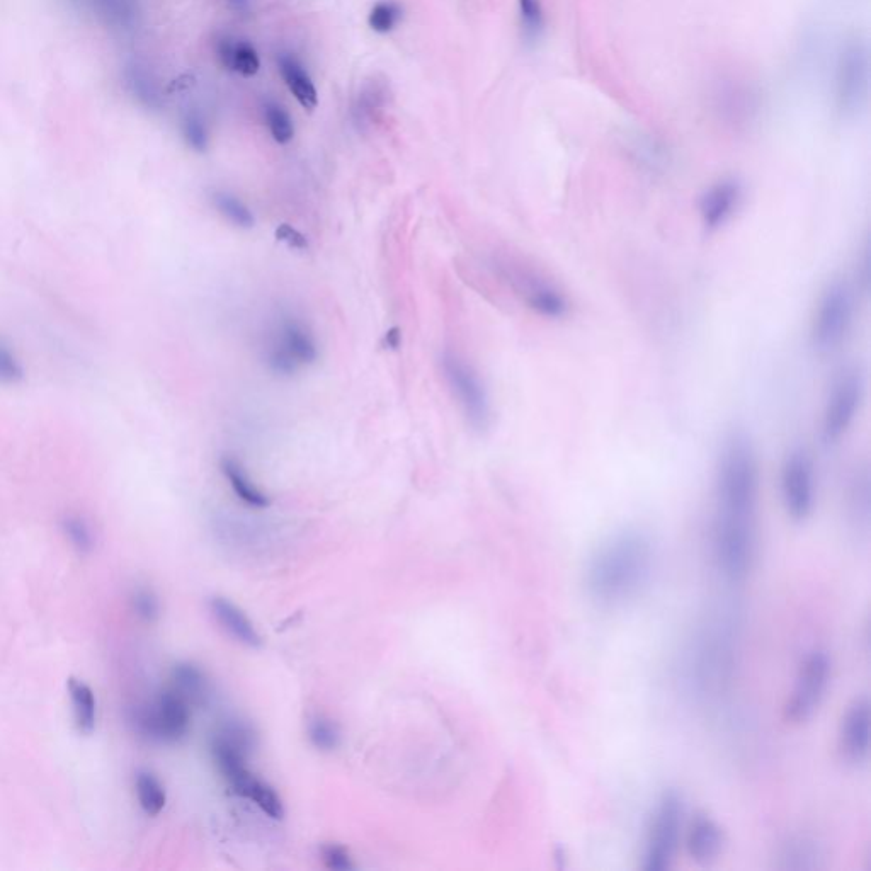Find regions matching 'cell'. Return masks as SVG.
I'll list each match as a JSON object with an SVG mask.
<instances>
[{
  "label": "cell",
  "mask_w": 871,
  "mask_h": 871,
  "mask_svg": "<svg viewBox=\"0 0 871 871\" xmlns=\"http://www.w3.org/2000/svg\"><path fill=\"white\" fill-rule=\"evenodd\" d=\"M759 462L751 436L725 434L715 472L713 548L718 569L739 582L751 572L758 543Z\"/></svg>",
  "instance_id": "6da1fadb"
},
{
  "label": "cell",
  "mask_w": 871,
  "mask_h": 871,
  "mask_svg": "<svg viewBox=\"0 0 871 871\" xmlns=\"http://www.w3.org/2000/svg\"><path fill=\"white\" fill-rule=\"evenodd\" d=\"M654 564V541L645 531H616L587 560V596L601 608L625 606L647 587Z\"/></svg>",
  "instance_id": "7a4b0ae2"
},
{
  "label": "cell",
  "mask_w": 871,
  "mask_h": 871,
  "mask_svg": "<svg viewBox=\"0 0 871 871\" xmlns=\"http://www.w3.org/2000/svg\"><path fill=\"white\" fill-rule=\"evenodd\" d=\"M319 356L314 332L307 322L291 314L279 317L262 348L264 365L278 376L297 375L303 366L315 365Z\"/></svg>",
  "instance_id": "3957f363"
},
{
  "label": "cell",
  "mask_w": 871,
  "mask_h": 871,
  "mask_svg": "<svg viewBox=\"0 0 871 871\" xmlns=\"http://www.w3.org/2000/svg\"><path fill=\"white\" fill-rule=\"evenodd\" d=\"M441 368L468 426L475 433L489 431L494 421V409L489 388L479 371L467 359L450 349H446L441 356Z\"/></svg>",
  "instance_id": "277c9868"
},
{
  "label": "cell",
  "mask_w": 871,
  "mask_h": 871,
  "mask_svg": "<svg viewBox=\"0 0 871 871\" xmlns=\"http://www.w3.org/2000/svg\"><path fill=\"white\" fill-rule=\"evenodd\" d=\"M854 317V288L846 279H832L820 293L815 307L810 342L820 354L836 351L851 331Z\"/></svg>",
  "instance_id": "5b68a950"
},
{
  "label": "cell",
  "mask_w": 871,
  "mask_h": 871,
  "mask_svg": "<svg viewBox=\"0 0 871 871\" xmlns=\"http://www.w3.org/2000/svg\"><path fill=\"white\" fill-rule=\"evenodd\" d=\"M131 723L147 741L174 746L188 737L191 706L169 686L154 701L135 708Z\"/></svg>",
  "instance_id": "8992f818"
},
{
  "label": "cell",
  "mask_w": 871,
  "mask_h": 871,
  "mask_svg": "<svg viewBox=\"0 0 871 871\" xmlns=\"http://www.w3.org/2000/svg\"><path fill=\"white\" fill-rule=\"evenodd\" d=\"M865 375L858 368H846L834 378L820 419V438L834 446L849 433L865 400Z\"/></svg>",
  "instance_id": "52a82bcc"
},
{
  "label": "cell",
  "mask_w": 871,
  "mask_h": 871,
  "mask_svg": "<svg viewBox=\"0 0 871 871\" xmlns=\"http://www.w3.org/2000/svg\"><path fill=\"white\" fill-rule=\"evenodd\" d=\"M683 819V797L678 792L669 790L657 803V809L650 822L649 834L645 841L644 863H642L645 871H664L671 868L681 841Z\"/></svg>",
  "instance_id": "ba28073f"
},
{
  "label": "cell",
  "mask_w": 871,
  "mask_h": 871,
  "mask_svg": "<svg viewBox=\"0 0 871 871\" xmlns=\"http://www.w3.org/2000/svg\"><path fill=\"white\" fill-rule=\"evenodd\" d=\"M870 84V57L865 41H848L837 60L836 108L839 114L851 120L860 113L868 97Z\"/></svg>",
  "instance_id": "9c48e42d"
},
{
  "label": "cell",
  "mask_w": 871,
  "mask_h": 871,
  "mask_svg": "<svg viewBox=\"0 0 871 871\" xmlns=\"http://www.w3.org/2000/svg\"><path fill=\"white\" fill-rule=\"evenodd\" d=\"M781 499L793 521L802 523L815 506V465L810 451L795 446L788 451L781 465Z\"/></svg>",
  "instance_id": "30bf717a"
},
{
  "label": "cell",
  "mask_w": 871,
  "mask_h": 871,
  "mask_svg": "<svg viewBox=\"0 0 871 871\" xmlns=\"http://www.w3.org/2000/svg\"><path fill=\"white\" fill-rule=\"evenodd\" d=\"M831 678V661L824 650H814L803 661L792 696L785 705L786 722H809L819 710Z\"/></svg>",
  "instance_id": "8fae6325"
},
{
  "label": "cell",
  "mask_w": 871,
  "mask_h": 871,
  "mask_svg": "<svg viewBox=\"0 0 871 871\" xmlns=\"http://www.w3.org/2000/svg\"><path fill=\"white\" fill-rule=\"evenodd\" d=\"M870 703L858 698L848 706L837 732V752L843 763H865L870 752Z\"/></svg>",
  "instance_id": "7c38bea8"
},
{
  "label": "cell",
  "mask_w": 871,
  "mask_h": 871,
  "mask_svg": "<svg viewBox=\"0 0 871 871\" xmlns=\"http://www.w3.org/2000/svg\"><path fill=\"white\" fill-rule=\"evenodd\" d=\"M744 198V186L735 177H725L701 194L698 211L701 225L708 232H717L734 218Z\"/></svg>",
  "instance_id": "4fadbf2b"
},
{
  "label": "cell",
  "mask_w": 871,
  "mask_h": 871,
  "mask_svg": "<svg viewBox=\"0 0 871 871\" xmlns=\"http://www.w3.org/2000/svg\"><path fill=\"white\" fill-rule=\"evenodd\" d=\"M725 834L722 827L706 814L693 817L686 832V849L689 856L700 865H712L722 854Z\"/></svg>",
  "instance_id": "5bb4252c"
},
{
  "label": "cell",
  "mask_w": 871,
  "mask_h": 871,
  "mask_svg": "<svg viewBox=\"0 0 871 871\" xmlns=\"http://www.w3.org/2000/svg\"><path fill=\"white\" fill-rule=\"evenodd\" d=\"M521 295L526 307L545 319L562 320L569 315V300L557 286L543 278L524 276L521 279Z\"/></svg>",
  "instance_id": "9a60e30c"
},
{
  "label": "cell",
  "mask_w": 871,
  "mask_h": 871,
  "mask_svg": "<svg viewBox=\"0 0 871 871\" xmlns=\"http://www.w3.org/2000/svg\"><path fill=\"white\" fill-rule=\"evenodd\" d=\"M208 606H210L211 616L222 627L223 632H227L235 642L249 649L262 647L261 633L257 632L254 623L237 604L222 596H215L210 599Z\"/></svg>",
  "instance_id": "2e32d148"
},
{
  "label": "cell",
  "mask_w": 871,
  "mask_h": 871,
  "mask_svg": "<svg viewBox=\"0 0 871 871\" xmlns=\"http://www.w3.org/2000/svg\"><path fill=\"white\" fill-rule=\"evenodd\" d=\"M215 52H217L218 62L223 69L232 72V74L240 75V77H245V79H251L261 69V60H259L256 48L251 41L244 40V38L222 36L217 40Z\"/></svg>",
  "instance_id": "e0dca14e"
},
{
  "label": "cell",
  "mask_w": 871,
  "mask_h": 871,
  "mask_svg": "<svg viewBox=\"0 0 871 871\" xmlns=\"http://www.w3.org/2000/svg\"><path fill=\"white\" fill-rule=\"evenodd\" d=\"M278 67L286 87L295 96L298 104L308 113H312L319 106V92L303 63L291 53H281Z\"/></svg>",
  "instance_id": "ac0fdd59"
},
{
  "label": "cell",
  "mask_w": 871,
  "mask_h": 871,
  "mask_svg": "<svg viewBox=\"0 0 871 871\" xmlns=\"http://www.w3.org/2000/svg\"><path fill=\"white\" fill-rule=\"evenodd\" d=\"M171 688L183 696L189 706H205L210 700V679L193 662H177L171 671Z\"/></svg>",
  "instance_id": "d6986e66"
},
{
  "label": "cell",
  "mask_w": 871,
  "mask_h": 871,
  "mask_svg": "<svg viewBox=\"0 0 871 871\" xmlns=\"http://www.w3.org/2000/svg\"><path fill=\"white\" fill-rule=\"evenodd\" d=\"M220 472L227 480L235 497L244 502L245 506L264 509L271 504L269 497L254 484V480H251L249 473L245 472L242 463L234 456L227 455L220 458Z\"/></svg>",
  "instance_id": "ffe728a7"
},
{
  "label": "cell",
  "mask_w": 871,
  "mask_h": 871,
  "mask_svg": "<svg viewBox=\"0 0 871 871\" xmlns=\"http://www.w3.org/2000/svg\"><path fill=\"white\" fill-rule=\"evenodd\" d=\"M75 729L82 735H91L97 727V698L94 689L82 679L70 678L67 683Z\"/></svg>",
  "instance_id": "44dd1931"
},
{
  "label": "cell",
  "mask_w": 871,
  "mask_h": 871,
  "mask_svg": "<svg viewBox=\"0 0 871 871\" xmlns=\"http://www.w3.org/2000/svg\"><path fill=\"white\" fill-rule=\"evenodd\" d=\"M388 104V87L380 80L366 82L354 104V120L361 126L373 125Z\"/></svg>",
  "instance_id": "7402d4cb"
},
{
  "label": "cell",
  "mask_w": 871,
  "mask_h": 871,
  "mask_svg": "<svg viewBox=\"0 0 871 871\" xmlns=\"http://www.w3.org/2000/svg\"><path fill=\"white\" fill-rule=\"evenodd\" d=\"M210 200L218 215L223 220H227L232 227L239 228V230H251L256 225V217H254L251 206L247 205L237 194L217 189L210 194Z\"/></svg>",
  "instance_id": "603a6c76"
},
{
  "label": "cell",
  "mask_w": 871,
  "mask_h": 871,
  "mask_svg": "<svg viewBox=\"0 0 871 871\" xmlns=\"http://www.w3.org/2000/svg\"><path fill=\"white\" fill-rule=\"evenodd\" d=\"M135 793L140 809L150 817H155L166 809V788L159 780V776L149 769H140L135 775Z\"/></svg>",
  "instance_id": "cb8c5ba5"
},
{
  "label": "cell",
  "mask_w": 871,
  "mask_h": 871,
  "mask_svg": "<svg viewBox=\"0 0 871 871\" xmlns=\"http://www.w3.org/2000/svg\"><path fill=\"white\" fill-rule=\"evenodd\" d=\"M60 528H62L67 543L79 555H89V553L94 552L96 531L84 516L74 513L67 514V516H63Z\"/></svg>",
  "instance_id": "d4e9b609"
},
{
  "label": "cell",
  "mask_w": 871,
  "mask_h": 871,
  "mask_svg": "<svg viewBox=\"0 0 871 871\" xmlns=\"http://www.w3.org/2000/svg\"><path fill=\"white\" fill-rule=\"evenodd\" d=\"M307 735L310 744L320 752L336 751L341 746L339 725L325 715H315L308 720Z\"/></svg>",
  "instance_id": "484cf974"
},
{
  "label": "cell",
  "mask_w": 871,
  "mask_h": 871,
  "mask_svg": "<svg viewBox=\"0 0 871 871\" xmlns=\"http://www.w3.org/2000/svg\"><path fill=\"white\" fill-rule=\"evenodd\" d=\"M262 113H264V120H266V125H268L269 133H271L274 142L279 143V145H288L295 137V125H293L290 113L281 104L271 101V99L262 106Z\"/></svg>",
  "instance_id": "4316f807"
},
{
  "label": "cell",
  "mask_w": 871,
  "mask_h": 871,
  "mask_svg": "<svg viewBox=\"0 0 871 871\" xmlns=\"http://www.w3.org/2000/svg\"><path fill=\"white\" fill-rule=\"evenodd\" d=\"M244 798L256 803L257 807L268 817H271V819H283V815H285L283 800L276 793V790H274L273 786L268 785L266 781L257 778V776L252 780L249 788L245 790Z\"/></svg>",
  "instance_id": "83f0119b"
},
{
  "label": "cell",
  "mask_w": 871,
  "mask_h": 871,
  "mask_svg": "<svg viewBox=\"0 0 871 871\" xmlns=\"http://www.w3.org/2000/svg\"><path fill=\"white\" fill-rule=\"evenodd\" d=\"M817 848L814 843H810L807 839H795L786 844L781 860L783 870H812L817 868Z\"/></svg>",
  "instance_id": "f1b7e54d"
},
{
  "label": "cell",
  "mask_w": 871,
  "mask_h": 871,
  "mask_svg": "<svg viewBox=\"0 0 871 871\" xmlns=\"http://www.w3.org/2000/svg\"><path fill=\"white\" fill-rule=\"evenodd\" d=\"M518 2L524 40L530 45H536L545 33V12L541 2L540 0H518Z\"/></svg>",
  "instance_id": "f546056e"
},
{
  "label": "cell",
  "mask_w": 871,
  "mask_h": 871,
  "mask_svg": "<svg viewBox=\"0 0 871 871\" xmlns=\"http://www.w3.org/2000/svg\"><path fill=\"white\" fill-rule=\"evenodd\" d=\"M181 131H183L184 142L194 152L203 154L210 147V131L206 126L205 118L196 109H189L184 113Z\"/></svg>",
  "instance_id": "4dcf8cb0"
},
{
  "label": "cell",
  "mask_w": 871,
  "mask_h": 871,
  "mask_svg": "<svg viewBox=\"0 0 871 871\" xmlns=\"http://www.w3.org/2000/svg\"><path fill=\"white\" fill-rule=\"evenodd\" d=\"M404 18V7L397 0H380L376 2L368 16L370 28L378 35H387L399 26Z\"/></svg>",
  "instance_id": "1f68e13d"
},
{
  "label": "cell",
  "mask_w": 871,
  "mask_h": 871,
  "mask_svg": "<svg viewBox=\"0 0 871 871\" xmlns=\"http://www.w3.org/2000/svg\"><path fill=\"white\" fill-rule=\"evenodd\" d=\"M131 611L143 623H155L160 618V599L150 587H137L130 596Z\"/></svg>",
  "instance_id": "d6a6232c"
},
{
  "label": "cell",
  "mask_w": 871,
  "mask_h": 871,
  "mask_svg": "<svg viewBox=\"0 0 871 871\" xmlns=\"http://www.w3.org/2000/svg\"><path fill=\"white\" fill-rule=\"evenodd\" d=\"M24 380L23 363L19 361L14 349L6 339L0 337V385L12 387Z\"/></svg>",
  "instance_id": "836d02e7"
},
{
  "label": "cell",
  "mask_w": 871,
  "mask_h": 871,
  "mask_svg": "<svg viewBox=\"0 0 871 871\" xmlns=\"http://www.w3.org/2000/svg\"><path fill=\"white\" fill-rule=\"evenodd\" d=\"M128 84H130L133 94H135L143 104H147L150 108L159 106V89L155 86L154 80L150 79L149 74L140 72V70H137V67H135V69L131 70L130 77H128Z\"/></svg>",
  "instance_id": "e575fe53"
},
{
  "label": "cell",
  "mask_w": 871,
  "mask_h": 871,
  "mask_svg": "<svg viewBox=\"0 0 871 871\" xmlns=\"http://www.w3.org/2000/svg\"><path fill=\"white\" fill-rule=\"evenodd\" d=\"M320 860L327 870L348 871L354 868L351 854L341 844H325L324 848L320 849Z\"/></svg>",
  "instance_id": "d590c367"
},
{
  "label": "cell",
  "mask_w": 871,
  "mask_h": 871,
  "mask_svg": "<svg viewBox=\"0 0 871 871\" xmlns=\"http://www.w3.org/2000/svg\"><path fill=\"white\" fill-rule=\"evenodd\" d=\"M274 235H276V239H278L279 242L288 245V247L293 249V251H308V247H310L307 235L300 232V230L293 227V225H290V223H281V225L274 230Z\"/></svg>",
  "instance_id": "8d00e7d4"
},
{
  "label": "cell",
  "mask_w": 871,
  "mask_h": 871,
  "mask_svg": "<svg viewBox=\"0 0 871 871\" xmlns=\"http://www.w3.org/2000/svg\"><path fill=\"white\" fill-rule=\"evenodd\" d=\"M385 344H387V348H399L400 334L397 327H393V329H390V331L385 334Z\"/></svg>",
  "instance_id": "74e56055"
},
{
  "label": "cell",
  "mask_w": 871,
  "mask_h": 871,
  "mask_svg": "<svg viewBox=\"0 0 871 871\" xmlns=\"http://www.w3.org/2000/svg\"><path fill=\"white\" fill-rule=\"evenodd\" d=\"M227 4L235 12H247L251 6V0H227Z\"/></svg>",
  "instance_id": "f35d334b"
}]
</instances>
